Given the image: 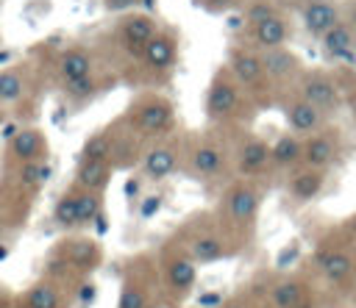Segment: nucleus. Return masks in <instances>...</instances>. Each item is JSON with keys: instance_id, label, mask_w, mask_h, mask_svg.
<instances>
[{"instance_id": "1", "label": "nucleus", "mask_w": 356, "mask_h": 308, "mask_svg": "<svg viewBox=\"0 0 356 308\" xmlns=\"http://www.w3.org/2000/svg\"><path fill=\"white\" fill-rule=\"evenodd\" d=\"M100 264H103V244L97 239L83 233H67L47 250L42 275L61 280L78 291V286H83Z\"/></svg>"}, {"instance_id": "2", "label": "nucleus", "mask_w": 356, "mask_h": 308, "mask_svg": "<svg viewBox=\"0 0 356 308\" xmlns=\"http://www.w3.org/2000/svg\"><path fill=\"white\" fill-rule=\"evenodd\" d=\"M261 203H264V191L259 186V180H245V178H234L225 183V189L217 197V208L214 216L222 222V228L242 244L248 247L256 225H259V214H261Z\"/></svg>"}, {"instance_id": "3", "label": "nucleus", "mask_w": 356, "mask_h": 308, "mask_svg": "<svg viewBox=\"0 0 356 308\" xmlns=\"http://www.w3.org/2000/svg\"><path fill=\"white\" fill-rule=\"evenodd\" d=\"M189 255L197 266H209V264H220L225 258H234L239 255L245 247L222 228V222L211 214H195L189 216L178 233L172 236Z\"/></svg>"}, {"instance_id": "4", "label": "nucleus", "mask_w": 356, "mask_h": 308, "mask_svg": "<svg viewBox=\"0 0 356 308\" xmlns=\"http://www.w3.org/2000/svg\"><path fill=\"white\" fill-rule=\"evenodd\" d=\"M309 275L317 286L334 291V294H350L356 283V253L353 244L345 241L337 230H331L323 241L314 244L309 255Z\"/></svg>"}, {"instance_id": "5", "label": "nucleus", "mask_w": 356, "mask_h": 308, "mask_svg": "<svg viewBox=\"0 0 356 308\" xmlns=\"http://www.w3.org/2000/svg\"><path fill=\"white\" fill-rule=\"evenodd\" d=\"M120 122L145 144L167 139L175 133L178 125V111L172 105V100L161 92H142L136 94L128 108L122 111Z\"/></svg>"}, {"instance_id": "6", "label": "nucleus", "mask_w": 356, "mask_h": 308, "mask_svg": "<svg viewBox=\"0 0 356 308\" xmlns=\"http://www.w3.org/2000/svg\"><path fill=\"white\" fill-rule=\"evenodd\" d=\"M231 169H234V150L220 133L206 130L186 139L184 175H189L197 183H220L231 175Z\"/></svg>"}, {"instance_id": "7", "label": "nucleus", "mask_w": 356, "mask_h": 308, "mask_svg": "<svg viewBox=\"0 0 356 308\" xmlns=\"http://www.w3.org/2000/svg\"><path fill=\"white\" fill-rule=\"evenodd\" d=\"M250 103L253 100L248 97V92L236 83V78L231 75V69L222 64L211 75V80L206 86L203 114H206V119L211 125H234V122H239V119L248 117Z\"/></svg>"}, {"instance_id": "8", "label": "nucleus", "mask_w": 356, "mask_h": 308, "mask_svg": "<svg viewBox=\"0 0 356 308\" xmlns=\"http://www.w3.org/2000/svg\"><path fill=\"white\" fill-rule=\"evenodd\" d=\"M161 294L156 255H131L120 272L117 289V308H150Z\"/></svg>"}, {"instance_id": "9", "label": "nucleus", "mask_w": 356, "mask_h": 308, "mask_svg": "<svg viewBox=\"0 0 356 308\" xmlns=\"http://www.w3.org/2000/svg\"><path fill=\"white\" fill-rule=\"evenodd\" d=\"M156 272H159L161 294L184 302L186 297H192V291L197 286L200 266L192 261V255L175 239H167L156 253Z\"/></svg>"}, {"instance_id": "10", "label": "nucleus", "mask_w": 356, "mask_h": 308, "mask_svg": "<svg viewBox=\"0 0 356 308\" xmlns=\"http://www.w3.org/2000/svg\"><path fill=\"white\" fill-rule=\"evenodd\" d=\"M103 205H106V194H97V191H86V189H78L75 183L70 189H64L58 194V200L53 203V211H50V222L64 230V233H81L83 228H89L100 214H103Z\"/></svg>"}, {"instance_id": "11", "label": "nucleus", "mask_w": 356, "mask_h": 308, "mask_svg": "<svg viewBox=\"0 0 356 308\" xmlns=\"http://www.w3.org/2000/svg\"><path fill=\"white\" fill-rule=\"evenodd\" d=\"M264 308H320V286L312 275H273L261 289Z\"/></svg>"}, {"instance_id": "12", "label": "nucleus", "mask_w": 356, "mask_h": 308, "mask_svg": "<svg viewBox=\"0 0 356 308\" xmlns=\"http://www.w3.org/2000/svg\"><path fill=\"white\" fill-rule=\"evenodd\" d=\"M184 150H186V139H181L178 133L145 144V153L136 164L142 180L161 183L178 172H184Z\"/></svg>"}, {"instance_id": "13", "label": "nucleus", "mask_w": 356, "mask_h": 308, "mask_svg": "<svg viewBox=\"0 0 356 308\" xmlns=\"http://www.w3.org/2000/svg\"><path fill=\"white\" fill-rule=\"evenodd\" d=\"M225 67L231 69V75L236 78V83L248 92V97L253 103H264L270 94H275L273 83L267 78V69H264L261 50H256V47H234L228 53Z\"/></svg>"}, {"instance_id": "14", "label": "nucleus", "mask_w": 356, "mask_h": 308, "mask_svg": "<svg viewBox=\"0 0 356 308\" xmlns=\"http://www.w3.org/2000/svg\"><path fill=\"white\" fill-rule=\"evenodd\" d=\"M292 92L300 94L303 100H309L314 108H320L328 119L334 114H339L345 108V103H348V97L342 94V86L325 69H303L300 78L295 80Z\"/></svg>"}, {"instance_id": "15", "label": "nucleus", "mask_w": 356, "mask_h": 308, "mask_svg": "<svg viewBox=\"0 0 356 308\" xmlns=\"http://www.w3.org/2000/svg\"><path fill=\"white\" fill-rule=\"evenodd\" d=\"M234 172L245 180H261L273 172L270 161V142L259 133H245L234 144Z\"/></svg>"}, {"instance_id": "16", "label": "nucleus", "mask_w": 356, "mask_h": 308, "mask_svg": "<svg viewBox=\"0 0 356 308\" xmlns=\"http://www.w3.org/2000/svg\"><path fill=\"white\" fill-rule=\"evenodd\" d=\"M72 302H75V289L47 275H39L14 297V308H72Z\"/></svg>"}, {"instance_id": "17", "label": "nucleus", "mask_w": 356, "mask_h": 308, "mask_svg": "<svg viewBox=\"0 0 356 308\" xmlns=\"http://www.w3.org/2000/svg\"><path fill=\"white\" fill-rule=\"evenodd\" d=\"M281 111H284L286 130H292V133H298L303 139L312 136V133H317V130H323L328 125V117L320 108H314L309 100H303L300 94H295V92H286L281 97Z\"/></svg>"}, {"instance_id": "18", "label": "nucleus", "mask_w": 356, "mask_h": 308, "mask_svg": "<svg viewBox=\"0 0 356 308\" xmlns=\"http://www.w3.org/2000/svg\"><path fill=\"white\" fill-rule=\"evenodd\" d=\"M342 153V130L334 125H325L323 130L303 139V166H314L328 172Z\"/></svg>"}, {"instance_id": "19", "label": "nucleus", "mask_w": 356, "mask_h": 308, "mask_svg": "<svg viewBox=\"0 0 356 308\" xmlns=\"http://www.w3.org/2000/svg\"><path fill=\"white\" fill-rule=\"evenodd\" d=\"M139 64L153 72V75H164V72H172V67L178 64V36L172 31H164L159 28V33L142 47V53L136 55Z\"/></svg>"}, {"instance_id": "20", "label": "nucleus", "mask_w": 356, "mask_h": 308, "mask_svg": "<svg viewBox=\"0 0 356 308\" xmlns=\"http://www.w3.org/2000/svg\"><path fill=\"white\" fill-rule=\"evenodd\" d=\"M47 155H50V144L39 128H22L6 144V164H11V166L47 161Z\"/></svg>"}, {"instance_id": "21", "label": "nucleus", "mask_w": 356, "mask_h": 308, "mask_svg": "<svg viewBox=\"0 0 356 308\" xmlns=\"http://www.w3.org/2000/svg\"><path fill=\"white\" fill-rule=\"evenodd\" d=\"M114 33H117L120 44H122L131 55H139L142 47L159 33V22H156V17H150V14H145V11H128V14L120 17Z\"/></svg>"}, {"instance_id": "22", "label": "nucleus", "mask_w": 356, "mask_h": 308, "mask_svg": "<svg viewBox=\"0 0 356 308\" xmlns=\"http://www.w3.org/2000/svg\"><path fill=\"white\" fill-rule=\"evenodd\" d=\"M261 58H264V69L273 83V92H284V94L292 92L295 80L303 72L298 53H292L289 47H275V50H264Z\"/></svg>"}, {"instance_id": "23", "label": "nucleus", "mask_w": 356, "mask_h": 308, "mask_svg": "<svg viewBox=\"0 0 356 308\" xmlns=\"http://www.w3.org/2000/svg\"><path fill=\"white\" fill-rule=\"evenodd\" d=\"M325 183H328V172L314 169V166H298V169H292L286 175L284 191H286L289 203L309 205V203H314L325 191Z\"/></svg>"}, {"instance_id": "24", "label": "nucleus", "mask_w": 356, "mask_h": 308, "mask_svg": "<svg viewBox=\"0 0 356 308\" xmlns=\"http://www.w3.org/2000/svg\"><path fill=\"white\" fill-rule=\"evenodd\" d=\"M298 11L303 19V28L314 39L325 36L337 22H342V3L337 0H298Z\"/></svg>"}, {"instance_id": "25", "label": "nucleus", "mask_w": 356, "mask_h": 308, "mask_svg": "<svg viewBox=\"0 0 356 308\" xmlns=\"http://www.w3.org/2000/svg\"><path fill=\"white\" fill-rule=\"evenodd\" d=\"M117 166L111 161H100V158H78L75 161V172H72V183L78 189H86V191H97V194H106L111 178H114Z\"/></svg>"}, {"instance_id": "26", "label": "nucleus", "mask_w": 356, "mask_h": 308, "mask_svg": "<svg viewBox=\"0 0 356 308\" xmlns=\"http://www.w3.org/2000/svg\"><path fill=\"white\" fill-rule=\"evenodd\" d=\"M270 161H273V172H292L298 166H303V136L284 130L270 142Z\"/></svg>"}, {"instance_id": "27", "label": "nucleus", "mask_w": 356, "mask_h": 308, "mask_svg": "<svg viewBox=\"0 0 356 308\" xmlns=\"http://www.w3.org/2000/svg\"><path fill=\"white\" fill-rule=\"evenodd\" d=\"M250 33V44L256 50H275V47H286L289 39H292V22L286 19V14H278L267 22H259V25H250L248 28Z\"/></svg>"}, {"instance_id": "28", "label": "nucleus", "mask_w": 356, "mask_h": 308, "mask_svg": "<svg viewBox=\"0 0 356 308\" xmlns=\"http://www.w3.org/2000/svg\"><path fill=\"white\" fill-rule=\"evenodd\" d=\"M95 75V55L86 47H70L58 55V83H75Z\"/></svg>"}, {"instance_id": "29", "label": "nucleus", "mask_w": 356, "mask_h": 308, "mask_svg": "<svg viewBox=\"0 0 356 308\" xmlns=\"http://www.w3.org/2000/svg\"><path fill=\"white\" fill-rule=\"evenodd\" d=\"M323 53L331 55V58H339V61H356V31L342 19L337 22L325 36L317 39Z\"/></svg>"}, {"instance_id": "30", "label": "nucleus", "mask_w": 356, "mask_h": 308, "mask_svg": "<svg viewBox=\"0 0 356 308\" xmlns=\"http://www.w3.org/2000/svg\"><path fill=\"white\" fill-rule=\"evenodd\" d=\"M28 75L25 67H6L0 69V105H14L25 97Z\"/></svg>"}, {"instance_id": "31", "label": "nucleus", "mask_w": 356, "mask_h": 308, "mask_svg": "<svg viewBox=\"0 0 356 308\" xmlns=\"http://www.w3.org/2000/svg\"><path fill=\"white\" fill-rule=\"evenodd\" d=\"M14 180H17V191L36 194L42 189V183L47 180V161H33V164L14 166Z\"/></svg>"}, {"instance_id": "32", "label": "nucleus", "mask_w": 356, "mask_h": 308, "mask_svg": "<svg viewBox=\"0 0 356 308\" xmlns=\"http://www.w3.org/2000/svg\"><path fill=\"white\" fill-rule=\"evenodd\" d=\"M111 153H114V125H108V128H103V130H95V133L83 142L78 158H100V161H111Z\"/></svg>"}, {"instance_id": "33", "label": "nucleus", "mask_w": 356, "mask_h": 308, "mask_svg": "<svg viewBox=\"0 0 356 308\" xmlns=\"http://www.w3.org/2000/svg\"><path fill=\"white\" fill-rule=\"evenodd\" d=\"M242 14H245V22L250 28V25L267 22V19H273V17L284 14V11H281V6L275 0H245L242 3Z\"/></svg>"}, {"instance_id": "34", "label": "nucleus", "mask_w": 356, "mask_h": 308, "mask_svg": "<svg viewBox=\"0 0 356 308\" xmlns=\"http://www.w3.org/2000/svg\"><path fill=\"white\" fill-rule=\"evenodd\" d=\"M97 89H100V83H97V78H95V75H89V78H81V80H75V83H64V86H61V92L67 94V100H70V103H75V105L89 103V100L97 94Z\"/></svg>"}, {"instance_id": "35", "label": "nucleus", "mask_w": 356, "mask_h": 308, "mask_svg": "<svg viewBox=\"0 0 356 308\" xmlns=\"http://www.w3.org/2000/svg\"><path fill=\"white\" fill-rule=\"evenodd\" d=\"M103 6H106L111 14H128V11H136L139 0H103Z\"/></svg>"}, {"instance_id": "36", "label": "nucleus", "mask_w": 356, "mask_h": 308, "mask_svg": "<svg viewBox=\"0 0 356 308\" xmlns=\"http://www.w3.org/2000/svg\"><path fill=\"white\" fill-rule=\"evenodd\" d=\"M337 233H339L345 241H350V244L356 241V211H353L342 225H337Z\"/></svg>"}, {"instance_id": "37", "label": "nucleus", "mask_w": 356, "mask_h": 308, "mask_svg": "<svg viewBox=\"0 0 356 308\" xmlns=\"http://www.w3.org/2000/svg\"><path fill=\"white\" fill-rule=\"evenodd\" d=\"M239 0H200V6L206 8V11H228V8H234Z\"/></svg>"}, {"instance_id": "38", "label": "nucleus", "mask_w": 356, "mask_h": 308, "mask_svg": "<svg viewBox=\"0 0 356 308\" xmlns=\"http://www.w3.org/2000/svg\"><path fill=\"white\" fill-rule=\"evenodd\" d=\"M220 308H264L261 302H253V300H248V297H231V300H225Z\"/></svg>"}, {"instance_id": "39", "label": "nucleus", "mask_w": 356, "mask_h": 308, "mask_svg": "<svg viewBox=\"0 0 356 308\" xmlns=\"http://www.w3.org/2000/svg\"><path fill=\"white\" fill-rule=\"evenodd\" d=\"M342 19L356 31V0H345L342 3Z\"/></svg>"}, {"instance_id": "40", "label": "nucleus", "mask_w": 356, "mask_h": 308, "mask_svg": "<svg viewBox=\"0 0 356 308\" xmlns=\"http://www.w3.org/2000/svg\"><path fill=\"white\" fill-rule=\"evenodd\" d=\"M150 308H184L178 300H172V297H167V294H159V300L150 305Z\"/></svg>"}, {"instance_id": "41", "label": "nucleus", "mask_w": 356, "mask_h": 308, "mask_svg": "<svg viewBox=\"0 0 356 308\" xmlns=\"http://www.w3.org/2000/svg\"><path fill=\"white\" fill-rule=\"evenodd\" d=\"M8 230V208L0 203V236Z\"/></svg>"}, {"instance_id": "42", "label": "nucleus", "mask_w": 356, "mask_h": 308, "mask_svg": "<svg viewBox=\"0 0 356 308\" xmlns=\"http://www.w3.org/2000/svg\"><path fill=\"white\" fill-rule=\"evenodd\" d=\"M345 105H348V111H350V119L356 122V92L348 94V103H345Z\"/></svg>"}, {"instance_id": "43", "label": "nucleus", "mask_w": 356, "mask_h": 308, "mask_svg": "<svg viewBox=\"0 0 356 308\" xmlns=\"http://www.w3.org/2000/svg\"><path fill=\"white\" fill-rule=\"evenodd\" d=\"M0 308H14V297H8L3 289H0Z\"/></svg>"}, {"instance_id": "44", "label": "nucleus", "mask_w": 356, "mask_h": 308, "mask_svg": "<svg viewBox=\"0 0 356 308\" xmlns=\"http://www.w3.org/2000/svg\"><path fill=\"white\" fill-rule=\"evenodd\" d=\"M348 302H350V308H356V283H353V289H350V294H348Z\"/></svg>"}, {"instance_id": "45", "label": "nucleus", "mask_w": 356, "mask_h": 308, "mask_svg": "<svg viewBox=\"0 0 356 308\" xmlns=\"http://www.w3.org/2000/svg\"><path fill=\"white\" fill-rule=\"evenodd\" d=\"M353 253H356V241H353Z\"/></svg>"}]
</instances>
